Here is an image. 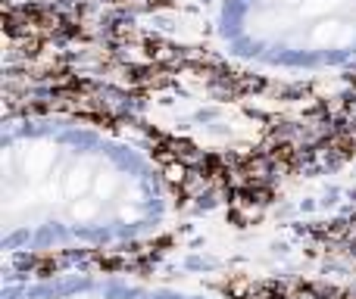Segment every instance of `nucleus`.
Segmentation results:
<instances>
[{"label": "nucleus", "instance_id": "obj_2", "mask_svg": "<svg viewBox=\"0 0 356 299\" xmlns=\"http://www.w3.org/2000/svg\"><path fill=\"white\" fill-rule=\"evenodd\" d=\"M181 28L247 78L303 85L356 75V0H197Z\"/></svg>", "mask_w": 356, "mask_h": 299}, {"label": "nucleus", "instance_id": "obj_3", "mask_svg": "<svg viewBox=\"0 0 356 299\" xmlns=\"http://www.w3.org/2000/svg\"><path fill=\"white\" fill-rule=\"evenodd\" d=\"M350 178H353V187H356V159H353V165H350Z\"/></svg>", "mask_w": 356, "mask_h": 299}, {"label": "nucleus", "instance_id": "obj_1", "mask_svg": "<svg viewBox=\"0 0 356 299\" xmlns=\"http://www.w3.org/2000/svg\"><path fill=\"white\" fill-rule=\"evenodd\" d=\"M169 184L154 153L100 122L31 112L6 122V246L122 244L169 215Z\"/></svg>", "mask_w": 356, "mask_h": 299}]
</instances>
